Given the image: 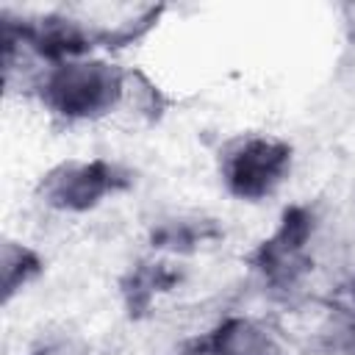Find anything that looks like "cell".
<instances>
[{
	"label": "cell",
	"mask_w": 355,
	"mask_h": 355,
	"mask_svg": "<svg viewBox=\"0 0 355 355\" xmlns=\"http://www.w3.org/2000/svg\"><path fill=\"white\" fill-rule=\"evenodd\" d=\"M341 11H344V22H347V31H349V36H352V42H355V3L344 6Z\"/></svg>",
	"instance_id": "7c38bea8"
},
{
	"label": "cell",
	"mask_w": 355,
	"mask_h": 355,
	"mask_svg": "<svg viewBox=\"0 0 355 355\" xmlns=\"http://www.w3.org/2000/svg\"><path fill=\"white\" fill-rule=\"evenodd\" d=\"M316 230V211L294 202L280 214L277 227L247 255L252 272L275 291H291L311 272V239Z\"/></svg>",
	"instance_id": "277c9868"
},
{
	"label": "cell",
	"mask_w": 355,
	"mask_h": 355,
	"mask_svg": "<svg viewBox=\"0 0 355 355\" xmlns=\"http://www.w3.org/2000/svg\"><path fill=\"white\" fill-rule=\"evenodd\" d=\"M294 150L266 133H244L219 150V178L236 200L258 202L272 197L291 172Z\"/></svg>",
	"instance_id": "7a4b0ae2"
},
{
	"label": "cell",
	"mask_w": 355,
	"mask_h": 355,
	"mask_svg": "<svg viewBox=\"0 0 355 355\" xmlns=\"http://www.w3.org/2000/svg\"><path fill=\"white\" fill-rule=\"evenodd\" d=\"M225 236L222 225L208 216H178V219H164L150 230V244L164 252L175 255H189L211 241H219Z\"/></svg>",
	"instance_id": "52a82bcc"
},
{
	"label": "cell",
	"mask_w": 355,
	"mask_h": 355,
	"mask_svg": "<svg viewBox=\"0 0 355 355\" xmlns=\"http://www.w3.org/2000/svg\"><path fill=\"white\" fill-rule=\"evenodd\" d=\"M128 72L103 58H75L58 67H47L36 78V94L42 105L67 119H100L116 108L125 97Z\"/></svg>",
	"instance_id": "6da1fadb"
},
{
	"label": "cell",
	"mask_w": 355,
	"mask_h": 355,
	"mask_svg": "<svg viewBox=\"0 0 355 355\" xmlns=\"http://www.w3.org/2000/svg\"><path fill=\"white\" fill-rule=\"evenodd\" d=\"M25 355H86V347L72 336H53L33 344Z\"/></svg>",
	"instance_id": "8fae6325"
},
{
	"label": "cell",
	"mask_w": 355,
	"mask_h": 355,
	"mask_svg": "<svg viewBox=\"0 0 355 355\" xmlns=\"http://www.w3.org/2000/svg\"><path fill=\"white\" fill-rule=\"evenodd\" d=\"M130 186H133V172L116 161L108 158L61 161L39 178L36 197L53 211L86 214L97 208L105 197L128 191Z\"/></svg>",
	"instance_id": "3957f363"
},
{
	"label": "cell",
	"mask_w": 355,
	"mask_h": 355,
	"mask_svg": "<svg viewBox=\"0 0 355 355\" xmlns=\"http://www.w3.org/2000/svg\"><path fill=\"white\" fill-rule=\"evenodd\" d=\"M166 11V6H147L141 8L139 14L122 19V22H114V25H97V39H100V47L105 50H116V47H128L139 39H144L161 19V14Z\"/></svg>",
	"instance_id": "9c48e42d"
},
{
	"label": "cell",
	"mask_w": 355,
	"mask_h": 355,
	"mask_svg": "<svg viewBox=\"0 0 355 355\" xmlns=\"http://www.w3.org/2000/svg\"><path fill=\"white\" fill-rule=\"evenodd\" d=\"M175 355H280L275 336L247 316H227L208 333L183 341Z\"/></svg>",
	"instance_id": "5b68a950"
},
{
	"label": "cell",
	"mask_w": 355,
	"mask_h": 355,
	"mask_svg": "<svg viewBox=\"0 0 355 355\" xmlns=\"http://www.w3.org/2000/svg\"><path fill=\"white\" fill-rule=\"evenodd\" d=\"M44 272V258L14 239H3L0 247V300L8 305L28 283H33Z\"/></svg>",
	"instance_id": "ba28073f"
},
{
	"label": "cell",
	"mask_w": 355,
	"mask_h": 355,
	"mask_svg": "<svg viewBox=\"0 0 355 355\" xmlns=\"http://www.w3.org/2000/svg\"><path fill=\"white\" fill-rule=\"evenodd\" d=\"M183 280V272L169 266L166 261H136L122 277H119V297L125 305V313L130 319H141L150 313L155 297L172 291Z\"/></svg>",
	"instance_id": "8992f818"
},
{
	"label": "cell",
	"mask_w": 355,
	"mask_h": 355,
	"mask_svg": "<svg viewBox=\"0 0 355 355\" xmlns=\"http://www.w3.org/2000/svg\"><path fill=\"white\" fill-rule=\"evenodd\" d=\"M133 94V103H136V108H139V114H144L147 119H158L161 114H164V108H166V97L161 94V89L147 78V75H141V72H128V80H125V94Z\"/></svg>",
	"instance_id": "30bf717a"
}]
</instances>
